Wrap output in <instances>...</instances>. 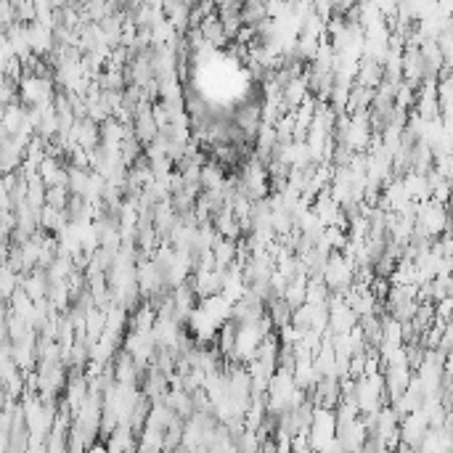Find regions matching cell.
<instances>
[{
    "label": "cell",
    "instance_id": "cell-1",
    "mask_svg": "<svg viewBox=\"0 0 453 453\" xmlns=\"http://www.w3.org/2000/svg\"><path fill=\"white\" fill-rule=\"evenodd\" d=\"M85 453H109V445H104V443H93Z\"/></svg>",
    "mask_w": 453,
    "mask_h": 453
}]
</instances>
